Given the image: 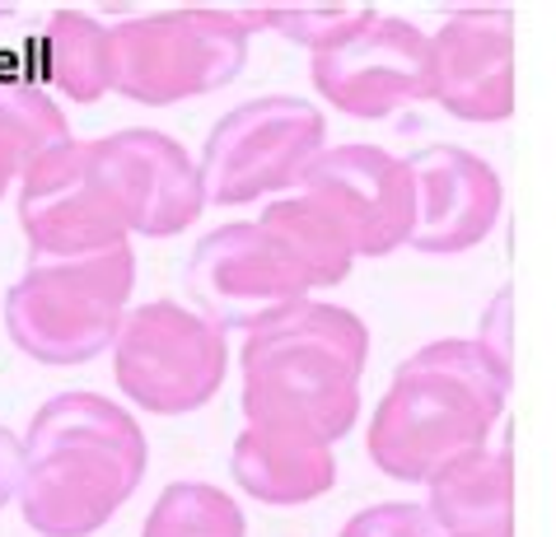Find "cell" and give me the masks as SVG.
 Listing matches in <instances>:
<instances>
[{
  "mask_svg": "<svg viewBox=\"0 0 556 537\" xmlns=\"http://www.w3.org/2000/svg\"><path fill=\"white\" fill-rule=\"evenodd\" d=\"M10 336L38 360H75L99 346L108 322V285L85 271L34 267L5 299Z\"/></svg>",
  "mask_w": 556,
  "mask_h": 537,
  "instance_id": "1",
  "label": "cell"
},
{
  "mask_svg": "<svg viewBox=\"0 0 556 537\" xmlns=\"http://www.w3.org/2000/svg\"><path fill=\"white\" fill-rule=\"evenodd\" d=\"M146 328L131 336L127 346V360H122V374L141 402L154 407H188L206 393V383L215 374V356H211V342L206 332L188 328V318L168 314V309H154L141 314Z\"/></svg>",
  "mask_w": 556,
  "mask_h": 537,
  "instance_id": "2",
  "label": "cell"
},
{
  "mask_svg": "<svg viewBox=\"0 0 556 537\" xmlns=\"http://www.w3.org/2000/svg\"><path fill=\"white\" fill-rule=\"evenodd\" d=\"M75 159L71 155H42L34 168H28V182H24V229L38 248H56V253H71L94 234L99 220L85 210V192L75 188Z\"/></svg>",
  "mask_w": 556,
  "mask_h": 537,
  "instance_id": "3",
  "label": "cell"
},
{
  "mask_svg": "<svg viewBox=\"0 0 556 537\" xmlns=\"http://www.w3.org/2000/svg\"><path fill=\"white\" fill-rule=\"evenodd\" d=\"M290 145H300V136H290L286 113H257L229 122V131L215 141V164H220V188L229 196L253 192L262 178H271L276 168L290 164Z\"/></svg>",
  "mask_w": 556,
  "mask_h": 537,
  "instance_id": "4",
  "label": "cell"
},
{
  "mask_svg": "<svg viewBox=\"0 0 556 537\" xmlns=\"http://www.w3.org/2000/svg\"><path fill=\"white\" fill-rule=\"evenodd\" d=\"M61 131L56 113L38 89L20 80H0V159L20 168L28 155H42V145Z\"/></svg>",
  "mask_w": 556,
  "mask_h": 537,
  "instance_id": "5",
  "label": "cell"
},
{
  "mask_svg": "<svg viewBox=\"0 0 556 537\" xmlns=\"http://www.w3.org/2000/svg\"><path fill=\"white\" fill-rule=\"evenodd\" d=\"M85 20H66V14H61L56 20V34H52V56H56V75L61 80H66L75 94H89V89H94L99 80L94 75H89V48H85V28H80Z\"/></svg>",
  "mask_w": 556,
  "mask_h": 537,
  "instance_id": "6",
  "label": "cell"
},
{
  "mask_svg": "<svg viewBox=\"0 0 556 537\" xmlns=\"http://www.w3.org/2000/svg\"><path fill=\"white\" fill-rule=\"evenodd\" d=\"M20 472H24L20 444H14V435L0 425V504L10 500V490H14V482H20Z\"/></svg>",
  "mask_w": 556,
  "mask_h": 537,
  "instance_id": "7",
  "label": "cell"
},
{
  "mask_svg": "<svg viewBox=\"0 0 556 537\" xmlns=\"http://www.w3.org/2000/svg\"><path fill=\"white\" fill-rule=\"evenodd\" d=\"M10 174H14V168H10L5 159H0V192H5V182H10Z\"/></svg>",
  "mask_w": 556,
  "mask_h": 537,
  "instance_id": "8",
  "label": "cell"
},
{
  "mask_svg": "<svg viewBox=\"0 0 556 537\" xmlns=\"http://www.w3.org/2000/svg\"><path fill=\"white\" fill-rule=\"evenodd\" d=\"M0 14H5V5H0Z\"/></svg>",
  "mask_w": 556,
  "mask_h": 537,
  "instance_id": "9",
  "label": "cell"
}]
</instances>
